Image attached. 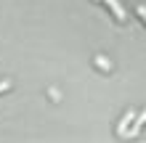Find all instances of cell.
Returning <instances> with one entry per match:
<instances>
[{"instance_id":"cell-3","label":"cell","mask_w":146,"mask_h":143,"mask_svg":"<svg viewBox=\"0 0 146 143\" xmlns=\"http://www.w3.org/2000/svg\"><path fill=\"white\" fill-rule=\"evenodd\" d=\"M143 125H146V111H141V114H138V119H135V122L130 125V130H127V135H138Z\"/></svg>"},{"instance_id":"cell-5","label":"cell","mask_w":146,"mask_h":143,"mask_svg":"<svg viewBox=\"0 0 146 143\" xmlns=\"http://www.w3.org/2000/svg\"><path fill=\"white\" fill-rule=\"evenodd\" d=\"M8 88H11V80H3V82H0V93H3V90H8Z\"/></svg>"},{"instance_id":"cell-4","label":"cell","mask_w":146,"mask_h":143,"mask_svg":"<svg viewBox=\"0 0 146 143\" xmlns=\"http://www.w3.org/2000/svg\"><path fill=\"white\" fill-rule=\"evenodd\" d=\"M96 66H101V69H104V72H109V69H111V64L106 61V58H101V56L96 58Z\"/></svg>"},{"instance_id":"cell-2","label":"cell","mask_w":146,"mask_h":143,"mask_svg":"<svg viewBox=\"0 0 146 143\" xmlns=\"http://www.w3.org/2000/svg\"><path fill=\"white\" fill-rule=\"evenodd\" d=\"M133 119H135V111H127V114L122 117V122H119V127H117V132H119V135H127V130H130Z\"/></svg>"},{"instance_id":"cell-6","label":"cell","mask_w":146,"mask_h":143,"mask_svg":"<svg viewBox=\"0 0 146 143\" xmlns=\"http://www.w3.org/2000/svg\"><path fill=\"white\" fill-rule=\"evenodd\" d=\"M138 13H141L143 19H146V5H138Z\"/></svg>"},{"instance_id":"cell-1","label":"cell","mask_w":146,"mask_h":143,"mask_svg":"<svg viewBox=\"0 0 146 143\" xmlns=\"http://www.w3.org/2000/svg\"><path fill=\"white\" fill-rule=\"evenodd\" d=\"M106 5L111 8V13L117 16V21H125L127 19V13H125V8L119 5V0H106Z\"/></svg>"}]
</instances>
